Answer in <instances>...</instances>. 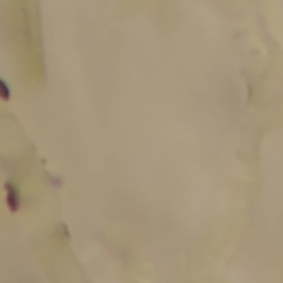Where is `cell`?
Wrapping results in <instances>:
<instances>
[{"label":"cell","mask_w":283,"mask_h":283,"mask_svg":"<svg viewBox=\"0 0 283 283\" xmlns=\"http://www.w3.org/2000/svg\"><path fill=\"white\" fill-rule=\"evenodd\" d=\"M7 193V205L12 213L17 212L20 208V195L17 187L11 183H7L5 185Z\"/></svg>","instance_id":"cell-1"}]
</instances>
